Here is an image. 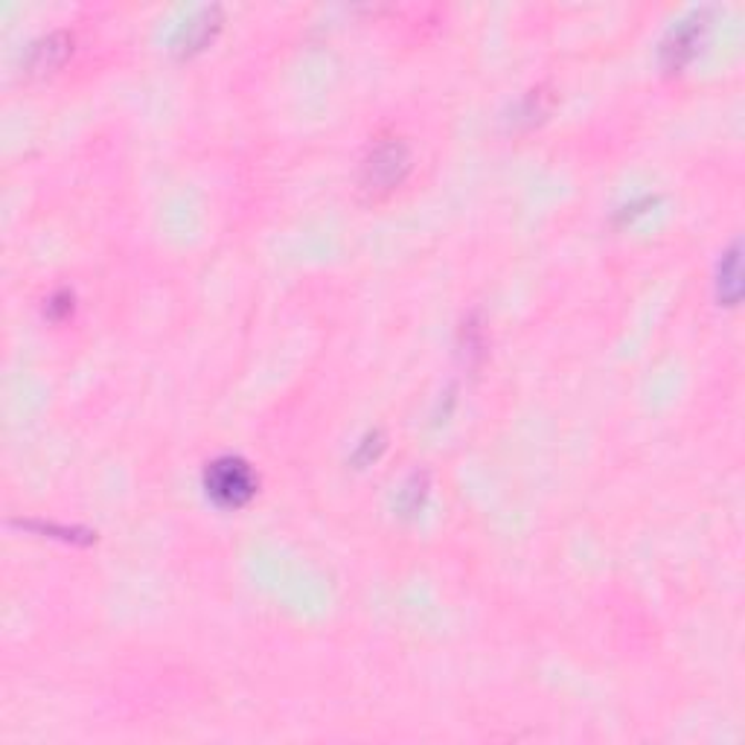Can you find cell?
<instances>
[{
    "label": "cell",
    "instance_id": "2",
    "mask_svg": "<svg viewBox=\"0 0 745 745\" xmlns=\"http://www.w3.org/2000/svg\"><path fill=\"white\" fill-rule=\"evenodd\" d=\"M408 170V155L402 146H381L370 157V184L376 186H394L399 184L402 172Z\"/></svg>",
    "mask_w": 745,
    "mask_h": 745
},
{
    "label": "cell",
    "instance_id": "1",
    "mask_svg": "<svg viewBox=\"0 0 745 745\" xmlns=\"http://www.w3.org/2000/svg\"><path fill=\"white\" fill-rule=\"evenodd\" d=\"M254 474L242 460H216L207 469V492L222 507H242L254 496Z\"/></svg>",
    "mask_w": 745,
    "mask_h": 745
}]
</instances>
